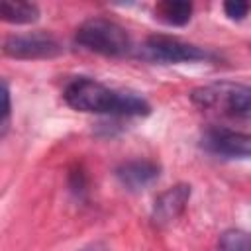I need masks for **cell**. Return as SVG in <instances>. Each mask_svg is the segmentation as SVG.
Listing matches in <instances>:
<instances>
[{"instance_id": "1", "label": "cell", "mask_w": 251, "mask_h": 251, "mask_svg": "<svg viewBox=\"0 0 251 251\" xmlns=\"http://www.w3.org/2000/svg\"><path fill=\"white\" fill-rule=\"evenodd\" d=\"M65 102L78 112L110 116H147L149 102L129 90H116L88 76H76L63 90Z\"/></svg>"}, {"instance_id": "2", "label": "cell", "mask_w": 251, "mask_h": 251, "mask_svg": "<svg viewBox=\"0 0 251 251\" xmlns=\"http://www.w3.org/2000/svg\"><path fill=\"white\" fill-rule=\"evenodd\" d=\"M192 104L202 110H214L224 116L251 120V86L241 82H212L196 86L190 92Z\"/></svg>"}, {"instance_id": "3", "label": "cell", "mask_w": 251, "mask_h": 251, "mask_svg": "<svg viewBox=\"0 0 251 251\" xmlns=\"http://www.w3.org/2000/svg\"><path fill=\"white\" fill-rule=\"evenodd\" d=\"M75 41L80 47L104 57H124L131 51V37L127 29L102 16L84 20L75 31Z\"/></svg>"}, {"instance_id": "4", "label": "cell", "mask_w": 251, "mask_h": 251, "mask_svg": "<svg viewBox=\"0 0 251 251\" xmlns=\"http://www.w3.org/2000/svg\"><path fill=\"white\" fill-rule=\"evenodd\" d=\"M141 55L155 63H196L212 57L206 49L171 35H149L141 47Z\"/></svg>"}, {"instance_id": "5", "label": "cell", "mask_w": 251, "mask_h": 251, "mask_svg": "<svg viewBox=\"0 0 251 251\" xmlns=\"http://www.w3.org/2000/svg\"><path fill=\"white\" fill-rule=\"evenodd\" d=\"M2 53L20 61H37V59H53L63 53V45L47 31H31L8 35L2 43Z\"/></svg>"}, {"instance_id": "6", "label": "cell", "mask_w": 251, "mask_h": 251, "mask_svg": "<svg viewBox=\"0 0 251 251\" xmlns=\"http://www.w3.org/2000/svg\"><path fill=\"white\" fill-rule=\"evenodd\" d=\"M202 147L226 159H251V133L227 127H210L202 135Z\"/></svg>"}, {"instance_id": "7", "label": "cell", "mask_w": 251, "mask_h": 251, "mask_svg": "<svg viewBox=\"0 0 251 251\" xmlns=\"http://www.w3.org/2000/svg\"><path fill=\"white\" fill-rule=\"evenodd\" d=\"M190 194H192V188L186 182H178V184L167 188L165 192H161L153 202V210H151L153 224L157 227L173 224L184 212V208L190 200Z\"/></svg>"}, {"instance_id": "8", "label": "cell", "mask_w": 251, "mask_h": 251, "mask_svg": "<svg viewBox=\"0 0 251 251\" xmlns=\"http://www.w3.org/2000/svg\"><path fill=\"white\" fill-rule=\"evenodd\" d=\"M161 175V165L151 159H131L116 169V176L127 190H143Z\"/></svg>"}, {"instance_id": "9", "label": "cell", "mask_w": 251, "mask_h": 251, "mask_svg": "<svg viewBox=\"0 0 251 251\" xmlns=\"http://www.w3.org/2000/svg\"><path fill=\"white\" fill-rule=\"evenodd\" d=\"M194 6L184 0H165L155 6V18L167 25H186L192 18Z\"/></svg>"}, {"instance_id": "10", "label": "cell", "mask_w": 251, "mask_h": 251, "mask_svg": "<svg viewBox=\"0 0 251 251\" xmlns=\"http://www.w3.org/2000/svg\"><path fill=\"white\" fill-rule=\"evenodd\" d=\"M0 16L4 22H10V24H33L39 18V8L37 4H31V2L4 0L0 6Z\"/></svg>"}, {"instance_id": "11", "label": "cell", "mask_w": 251, "mask_h": 251, "mask_svg": "<svg viewBox=\"0 0 251 251\" xmlns=\"http://www.w3.org/2000/svg\"><path fill=\"white\" fill-rule=\"evenodd\" d=\"M218 251H251V233L243 229H227L218 239Z\"/></svg>"}, {"instance_id": "12", "label": "cell", "mask_w": 251, "mask_h": 251, "mask_svg": "<svg viewBox=\"0 0 251 251\" xmlns=\"http://www.w3.org/2000/svg\"><path fill=\"white\" fill-rule=\"evenodd\" d=\"M2 122H0V135L4 137L10 127V116H12V102H10V86L8 80H2Z\"/></svg>"}, {"instance_id": "13", "label": "cell", "mask_w": 251, "mask_h": 251, "mask_svg": "<svg viewBox=\"0 0 251 251\" xmlns=\"http://www.w3.org/2000/svg\"><path fill=\"white\" fill-rule=\"evenodd\" d=\"M251 10V4L249 2H243V0H229V2H224V12L229 20H243Z\"/></svg>"}]
</instances>
